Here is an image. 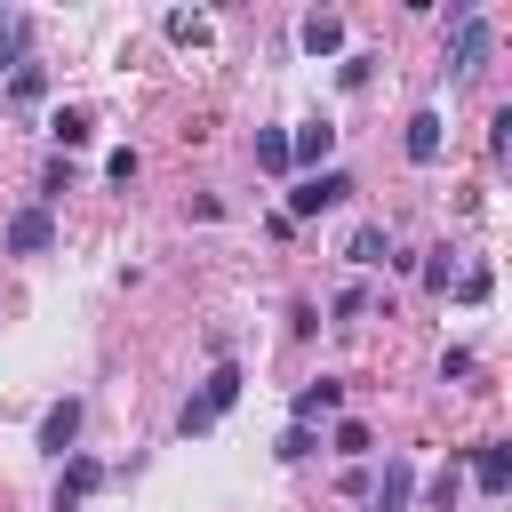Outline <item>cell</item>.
Segmentation results:
<instances>
[{
  "label": "cell",
  "mask_w": 512,
  "mask_h": 512,
  "mask_svg": "<svg viewBox=\"0 0 512 512\" xmlns=\"http://www.w3.org/2000/svg\"><path fill=\"white\" fill-rule=\"evenodd\" d=\"M232 400H240V368H232V360H216V368H208V384H200V400H184V416H176V424H184V432H208Z\"/></svg>",
  "instance_id": "obj_1"
},
{
  "label": "cell",
  "mask_w": 512,
  "mask_h": 512,
  "mask_svg": "<svg viewBox=\"0 0 512 512\" xmlns=\"http://www.w3.org/2000/svg\"><path fill=\"white\" fill-rule=\"evenodd\" d=\"M488 48H496V32H488V16H472V8H456V48H448V64L472 80L480 64H488Z\"/></svg>",
  "instance_id": "obj_2"
},
{
  "label": "cell",
  "mask_w": 512,
  "mask_h": 512,
  "mask_svg": "<svg viewBox=\"0 0 512 512\" xmlns=\"http://www.w3.org/2000/svg\"><path fill=\"white\" fill-rule=\"evenodd\" d=\"M344 192H352V176H344V168H320V176H304V184L288 192V216H320V208H336Z\"/></svg>",
  "instance_id": "obj_3"
},
{
  "label": "cell",
  "mask_w": 512,
  "mask_h": 512,
  "mask_svg": "<svg viewBox=\"0 0 512 512\" xmlns=\"http://www.w3.org/2000/svg\"><path fill=\"white\" fill-rule=\"evenodd\" d=\"M48 240H56V224H48V208H16V216H8V248H16V256H40Z\"/></svg>",
  "instance_id": "obj_4"
},
{
  "label": "cell",
  "mask_w": 512,
  "mask_h": 512,
  "mask_svg": "<svg viewBox=\"0 0 512 512\" xmlns=\"http://www.w3.org/2000/svg\"><path fill=\"white\" fill-rule=\"evenodd\" d=\"M72 440H80V400H56V408L40 416V448H48V456H64Z\"/></svg>",
  "instance_id": "obj_5"
},
{
  "label": "cell",
  "mask_w": 512,
  "mask_h": 512,
  "mask_svg": "<svg viewBox=\"0 0 512 512\" xmlns=\"http://www.w3.org/2000/svg\"><path fill=\"white\" fill-rule=\"evenodd\" d=\"M472 472H480L488 496H504V488H512V448H504V440H480V448H472Z\"/></svg>",
  "instance_id": "obj_6"
},
{
  "label": "cell",
  "mask_w": 512,
  "mask_h": 512,
  "mask_svg": "<svg viewBox=\"0 0 512 512\" xmlns=\"http://www.w3.org/2000/svg\"><path fill=\"white\" fill-rule=\"evenodd\" d=\"M368 496H376V512H408V496H416V472L392 456V464H384V480H376Z\"/></svg>",
  "instance_id": "obj_7"
},
{
  "label": "cell",
  "mask_w": 512,
  "mask_h": 512,
  "mask_svg": "<svg viewBox=\"0 0 512 512\" xmlns=\"http://www.w3.org/2000/svg\"><path fill=\"white\" fill-rule=\"evenodd\" d=\"M384 256H392L384 224H352V240H344V264H360V272H368V264H384Z\"/></svg>",
  "instance_id": "obj_8"
},
{
  "label": "cell",
  "mask_w": 512,
  "mask_h": 512,
  "mask_svg": "<svg viewBox=\"0 0 512 512\" xmlns=\"http://www.w3.org/2000/svg\"><path fill=\"white\" fill-rule=\"evenodd\" d=\"M328 144H336V128H320V120H312V128H296V136H288V168H296V160H304V168H320V160H328Z\"/></svg>",
  "instance_id": "obj_9"
},
{
  "label": "cell",
  "mask_w": 512,
  "mask_h": 512,
  "mask_svg": "<svg viewBox=\"0 0 512 512\" xmlns=\"http://www.w3.org/2000/svg\"><path fill=\"white\" fill-rule=\"evenodd\" d=\"M328 408H344V384H336V376H320V384L296 392V424H312V416H328Z\"/></svg>",
  "instance_id": "obj_10"
},
{
  "label": "cell",
  "mask_w": 512,
  "mask_h": 512,
  "mask_svg": "<svg viewBox=\"0 0 512 512\" xmlns=\"http://www.w3.org/2000/svg\"><path fill=\"white\" fill-rule=\"evenodd\" d=\"M96 480H104V464H96V456H72V472H64V488H56V512H72Z\"/></svg>",
  "instance_id": "obj_11"
},
{
  "label": "cell",
  "mask_w": 512,
  "mask_h": 512,
  "mask_svg": "<svg viewBox=\"0 0 512 512\" xmlns=\"http://www.w3.org/2000/svg\"><path fill=\"white\" fill-rule=\"evenodd\" d=\"M304 48H312V56H336V48H344V24H336L328 8H320V16H304Z\"/></svg>",
  "instance_id": "obj_12"
},
{
  "label": "cell",
  "mask_w": 512,
  "mask_h": 512,
  "mask_svg": "<svg viewBox=\"0 0 512 512\" xmlns=\"http://www.w3.org/2000/svg\"><path fill=\"white\" fill-rule=\"evenodd\" d=\"M48 136H56V144H64V152H72V144H88V136H96V120H88V112H80V104H64V112H56V120H48Z\"/></svg>",
  "instance_id": "obj_13"
},
{
  "label": "cell",
  "mask_w": 512,
  "mask_h": 512,
  "mask_svg": "<svg viewBox=\"0 0 512 512\" xmlns=\"http://www.w3.org/2000/svg\"><path fill=\"white\" fill-rule=\"evenodd\" d=\"M408 160H440V112H416L408 120Z\"/></svg>",
  "instance_id": "obj_14"
},
{
  "label": "cell",
  "mask_w": 512,
  "mask_h": 512,
  "mask_svg": "<svg viewBox=\"0 0 512 512\" xmlns=\"http://www.w3.org/2000/svg\"><path fill=\"white\" fill-rule=\"evenodd\" d=\"M256 168H272V176L288 168V136L280 128H256Z\"/></svg>",
  "instance_id": "obj_15"
},
{
  "label": "cell",
  "mask_w": 512,
  "mask_h": 512,
  "mask_svg": "<svg viewBox=\"0 0 512 512\" xmlns=\"http://www.w3.org/2000/svg\"><path fill=\"white\" fill-rule=\"evenodd\" d=\"M168 40H184V48H208V16H184V8H176V16H168Z\"/></svg>",
  "instance_id": "obj_16"
},
{
  "label": "cell",
  "mask_w": 512,
  "mask_h": 512,
  "mask_svg": "<svg viewBox=\"0 0 512 512\" xmlns=\"http://www.w3.org/2000/svg\"><path fill=\"white\" fill-rule=\"evenodd\" d=\"M312 448H320V440H312V424H288V432H280V464H304Z\"/></svg>",
  "instance_id": "obj_17"
},
{
  "label": "cell",
  "mask_w": 512,
  "mask_h": 512,
  "mask_svg": "<svg viewBox=\"0 0 512 512\" xmlns=\"http://www.w3.org/2000/svg\"><path fill=\"white\" fill-rule=\"evenodd\" d=\"M456 296L480 304V296H488V264H464V272H456Z\"/></svg>",
  "instance_id": "obj_18"
},
{
  "label": "cell",
  "mask_w": 512,
  "mask_h": 512,
  "mask_svg": "<svg viewBox=\"0 0 512 512\" xmlns=\"http://www.w3.org/2000/svg\"><path fill=\"white\" fill-rule=\"evenodd\" d=\"M8 96H16V104H32V96H40V72H32V64H16V80H8Z\"/></svg>",
  "instance_id": "obj_19"
},
{
  "label": "cell",
  "mask_w": 512,
  "mask_h": 512,
  "mask_svg": "<svg viewBox=\"0 0 512 512\" xmlns=\"http://www.w3.org/2000/svg\"><path fill=\"white\" fill-rule=\"evenodd\" d=\"M432 504H440V512L456 504V464H440V472H432Z\"/></svg>",
  "instance_id": "obj_20"
},
{
  "label": "cell",
  "mask_w": 512,
  "mask_h": 512,
  "mask_svg": "<svg viewBox=\"0 0 512 512\" xmlns=\"http://www.w3.org/2000/svg\"><path fill=\"white\" fill-rule=\"evenodd\" d=\"M0 48H16V24H8V16H0Z\"/></svg>",
  "instance_id": "obj_21"
}]
</instances>
